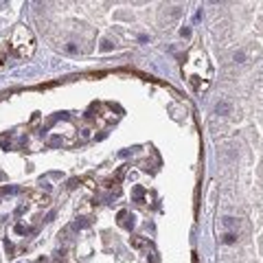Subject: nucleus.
<instances>
[{
  "label": "nucleus",
  "mask_w": 263,
  "mask_h": 263,
  "mask_svg": "<svg viewBox=\"0 0 263 263\" xmlns=\"http://www.w3.org/2000/svg\"><path fill=\"white\" fill-rule=\"evenodd\" d=\"M215 112H217L219 116H228V114H232V103L230 101H219L217 105H215Z\"/></svg>",
  "instance_id": "obj_1"
},
{
  "label": "nucleus",
  "mask_w": 263,
  "mask_h": 263,
  "mask_svg": "<svg viewBox=\"0 0 263 263\" xmlns=\"http://www.w3.org/2000/svg\"><path fill=\"white\" fill-rule=\"evenodd\" d=\"M235 241H237V232H224V237H222V244L230 246V244H235Z\"/></svg>",
  "instance_id": "obj_2"
},
{
  "label": "nucleus",
  "mask_w": 263,
  "mask_h": 263,
  "mask_svg": "<svg viewBox=\"0 0 263 263\" xmlns=\"http://www.w3.org/2000/svg\"><path fill=\"white\" fill-rule=\"evenodd\" d=\"M147 246V241H145V239H140V237H132V248H145Z\"/></svg>",
  "instance_id": "obj_3"
},
{
  "label": "nucleus",
  "mask_w": 263,
  "mask_h": 263,
  "mask_svg": "<svg viewBox=\"0 0 263 263\" xmlns=\"http://www.w3.org/2000/svg\"><path fill=\"white\" fill-rule=\"evenodd\" d=\"M222 224H224V228H232V226L237 224V219L232 217V215H226V217L222 219Z\"/></svg>",
  "instance_id": "obj_4"
},
{
  "label": "nucleus",
  "mask_w": 263,
  "mask_h": 263,
  "mask_svg": "<svg viewBox=\"0 0 263 263\" xmlns=\"http://www.w3.org/2000/svg\"><path fill=\"white\" fill-rule=\"evenodd\" d=\"M232 59H235L237 64H246V53H244V51H237V53L232 55Z\"/></svg>",
  "instance_id": "obj_5"
},
{
  "label": "nucleus",
  "mask_w": 263,
  "mask_h": 263,
  "mask_svg": "<svg viewBox=\"0 0 263 263\" xmlns=\"http://www.w3.org/2000/svg\"><path fill=\"white\" fill-rule=\"evenodd\" d=\"M101 51H112V42L110 40H103L101 42Z\"/></svg>",
  "instance_id": "obj_6"
},
{
  "label": "nucleus",
  "mask_w": 263,
  "mask_h": 263,
  "mask_svg": "<svg viewBox=\"0 0 263 263\" xmlns=\"http://www.w3.org/2000/svg\"><path fill=\"white\" fill-rule=\"evenodd\" d=\"M180 35H182V37H189V35H191V29H189V27H182V29H180Z\"/></svg>",
  "instance_id": "obj_7"
},
{
  "label": "nucleus",
  "mask_w": 263,
  "mask_h": 263,
  "mask_svg": "<svg viewBox=\"0 0 263 263\" xmlns=\"http://www.w3.org/2000/svg\"><path fill=\"white\" fill-rule=\"evenodd\" d=\"M15 232H20V235H24V232H29V228H24V226H22V224H18V226H15Z\"/></svg>",
  "instance_id": "obj_8"
},
{
  "label": "nucleus",
  "mask_w": 263,
  "mask_h": 263,
  "mask_svg": "<svg viewBox=\"0 0 263 263\" xmlns=\"http://www.w3.org/2000/svg\"><path fill=\"white\" fill-rule=\"evenodd\" d=\"M66 51H68V53H77V46L70 42V44H66Z\"/></svg>",
  "instance_id": "obj_9"
},
{
  "label": "nucleus",
  "mask_w": 263,
  "mask_h": 263,
  "mask_svg": "<svg viewBox=\"0 0 263 263\" xmlns=\"http://www.w3.org/2000/svg\"><path fill=\"white\" fill-rule=\"evenodd\" d=\"M86 224H88V222H86V219H81V222H75V228H83V226H86Z\"/></svg>",
  "instance_id": "obj_10"
},
{
  "label": "nucleus",
  "mask_w": 263,
  "mask_h": 263,
  "mask_svg": "<svg viewBox=\"0 0 263 263\" xmlns=\"http://www.w3.org/2000/svg\"><path fill=\"white\" fill-rule=\"evenodd\" d=\"M134 195H136V197H140V195H142V189H140V186H136V189H134Z\"/></svg>",
  "instance_id": "obj_11"
},
{
  "label": "nucleus",
  "mask_w": 263,
  "mask_h": 263,
  "mask_svg": "<svg viewBox=\"0 0 263 263\" xmlns=\"http://www.w3.org/2000/svg\"><path fill=\"white\" fill-rule=\"evenodd\" d=\"M51 145H59V136H53L51 138Z\"/></svg>",
  "instance_id": "obj_12"
}]
</instances>
